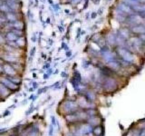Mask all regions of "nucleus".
<instances>
[{"label":"nucleus","mask_w":145,"mask_h":136,"mask_svg":"<svg viewBox=\"0 0 145 136\" xmlns=\"http://www.w3.org/2000/svg\"><path fill=\"white\" fill-rule=\"evenodd\" d=\"M0 84H2L3 85H5L6 88L9 89L11 92H14L19 89V85H16L14 83H12L7 77H0Z\"/></svg>","instance_id":"1"},{"label":"nucleus","mask_w":145,"mask_h":136,"mask_svg":"<svg viewBox=\"0 0 145 136\" xmlns=\"http://www.w3.org/2000/svg\"><path fill=\"white\" fill-rule=\"evenodd\" d=\"M3 71L7 76H15L17 74V72L15 70L14 67L8 63L3 64Z\"/></svg>","instance_id":"2"},{"label":"nucleus","mask_w":145,"mask_h":136,"mask_svg":"<svg viewBox=\"0 0 145 136\" xmlns=\"http://www.w3.org/2000/svg\"><path fill=\"white\" fill-rule=\"evenodd\" d=\"M10 94H11V91L8 88H6L5 85H3L2 84H0V98H6V97H8L10 95Z\"/></svg>","instance_id":"3"},{"label":"nucleus","mask_w":145,"mask_h":136,"mask_svg":"<svg viewBox=\"0 0 145 136\" xmlns=\"http://www.w3.org/2000/svg\"><path fill=\"white\" fill-rule=\"evenodd\" d=\"M6 5L9 6L11 10H17L19 7L17 0H6Z\"/></svg>","instance_id":"4"},{"label":"nucleus","mask_w":145,"mask_h":136,"mask_svg":"<svg viewBox=\"0 0 145 136\" xmlns=\"http://www.w3.org/2000/svg\"><path fill=\"white\" fill-rule=\"evenodd\" d=\"M6 40H7L8 42H16V41L17 40L19 37H18V36H16L15 33L8 32L7 34H6Z\"/></svg>","instance_id":"5"},{"label":"nucleus","mask_w":145,"mask_h":136,"mask_svg":"<svg viewBox=\"0 0 145 136\" xmlns=\"http://www.w3.org/2000/svg\"><path fill=\"white\" fill-rule=\"evenodd\" d=\"M7 78L12 83H14L15 84H16V85H19L22 83V79L20 78L19 76H17V74L15 76H7Z\"/></svg>","instance_id":"6"},{"label":"nucleus","mask_w":145,"mask_h":136,"mask_svg":"<svg viewBox=\"0 0 145 136\" xmlns=\"http://www.w3.org/2000/svg\"><path fill=\"white\" fill-rule=\"evenodd\" d=\"M24 26H25L24 23L19 20H16L12 23V26H14L15 29H18V30H22L23 28H24Z\"/></svg>","instance_id":"7"},{"label":"nucleus","mask_w":145,"mask_h":136,"mask_svg":"<svg viewBox=\"0 0 145 136\" xmlns=\"http://www.w3.org/2000/svg\"><path fill=\"white\" fill-rule=\"evenodd\" d=\"M16 46H17V47L22 48L26 44V38H25V37L21 36V37H19L17 40L16 41Z\"/></svg>","instance_id":"8"},{"label":"nucleus","mask_w":145,"mask_h":136,"mask_svg":"<svg viewBox=\"0 0 145 136\" xmlns=\"http://www.w3.org/2000/svg\"><path fill=\"white\" fill-rule=\"evenodd\" d=\"M119 8L121 9V11L122 12V11H124V12H126L127 14H132V10L131 9V7H130L129 6H126V5H120L119 6Z\"/></svg>","instance_id":"9"},{"label":"nucleus","mask_w":145,"mask_h":136,"mask_svg":"<svg viewBox=\"0 0 145 136\" xmlns=\"http://www.w3.org/2000/svg\"><path fill=\"white\" fill-rule=\"evenodd\" d=\"M6 19L9 20L10 22H15V21L17 20L16 15L14 14V13H7V14H6Z\"/></svg>","instance_id":"10"},{"label":"nucleus","mask_w":145,"mask_h":136,"mask_svg":"<svg viewBox=\"0 0 145 136\" xmlns=\"http://www.w3.org/2000/svg\"><path fill=\"white\" fill-rule=\"evenodd\" d=\"M0 10L2 11V12H4V13H9V10H10V8H9V6L6 5V4H2L1 5V6H0Z\"/></svg>","instance_id":"11"},{"label":"nucleus","mask_w":145,"mask_h":136,"mask_svg":"<svg viewBox=\"0 0 145 136\" xmlns=\"http://www.w3.org/2000/svg\"><path fill=\"white\" fill-rule=\"evenodd\" d=\"M13 33H15V34L16 35V36H18V37H21V36H23V30H18V29H14V30L12 31Z\"/></svg>","instance_id":"12"},{"label":"nucleus","mask_w":145,"mask_h":136,"mask_svg":"<svg viewBox=\"0 0 145 136\" xmlns=\"http://www.w3.org/2000/svg\"><path fill=\"white\" fill-rule=\"evenodd\" d=\"M5 40H4V37L2 36V35L0 34V44H4Z\"/></svg>","instance_id":"13"},{"label":"nucleus","mask_w":145,"mask_h":136,"mask_svg":"<svg viewBox=\"0 0 145 136\" xmlns=\"http://www.w3.org/2000/svg\"><path fill=\"white\" fill-rule=\"evenodd\" d=\"M53 132H54V127L51 125V126H50V131H49V134H50V135H52Z\"/></svg>","instance_id":"14"},{"label":"nucleus","mask_w":145,"mask_h":136,"mask_svg":"<svg viewBox=\"0 0 145 136\" xmlns=\"http://www.w3.org/2000/svg\"><path fill=\"white\" fill-rule=\"evenodd\" d=\"M35 52H36V48H33V49H32V52L30 53V56H33V55H34Z\"/></svg>","instance_id":"15"},{"label":"nucleus","mask_w":145,"mask_h":136,"mask_svg":"<svg viewBox=\"0 0 145 136\" xmlns=\"http://www.w3.org/2000/svg\"><path fill=\"white\" fill-rule=\"evenodd\" d=\"M33 111H34V108H30L29 110H28L27 112H26V115H28V114H29L30 112H32Z\"/></svg>","instance_id":"16"},{"label":"nucleus","mask_w":145,"mask_h":136,"mask_svg":"<svg viewBox=\"0 0 145 136\" xmlns=\"http://www.w3.org/2000/svg\"><path fill=\"white\" fill-rule=\"evenodd\" d=\"M8 114H10V112L9 111H6V112H5V114H4V115H3V117H6V116H7Z\"/></svg>","instance_id":"17"},{"label":"nucleus","mask_w":145,"mask_h":136,"mask_svg":"<svg viewBox=\"0 0 145 136\" xmlns=\"http://www.w3.org/2000/svg\"><path fill=\"white\" fill-rule=\"evenodd\" d=\"M2 73H4V71H3V64H0V74H2Z\"/></svg>","instance_id":"18"},{"label":"nucleus","mask_w":145,"mask_h":136,"mask_svg":"<svg viewBox=\"0 0 145 136\" xmlns=\"http://www.w3.org/2000/svg\"><path fill=\"white\" fill-rule=\"evenodd\" d=\"M4 22H5V20H3V18H2V17H0V26H1V25H2Z\"/></svg>","instance_id":"19"},{"label":"nucleus","mask_w":145,"mask_h":136,"mask_svg":"<svg viewBox=\"0 0 145 136\" xmlns=\"http://www.w3.org/2000/svg\"><path fill=\"white\" fill-rule=\"evenodd\" d=\"M134 1H137V2H145V0H134Z\"/></svg>","instance_id":"20"},{"label":"nucleus","mask_w":145,"mask_h":136,"mask_svg":"<svg viewBox=\"0 0 145 136\" xmlns=\"http://www.w3.org/2000/svg\"><path fill=\"white\" fill-rule=\"evenodd\" d=\"M80 1H81V0H74V3H78V2H80Z\"/></svg>","instance_id":"21"},{"label":"nucleus","mask_w":145,"mask_h":136,"mask_svg":"<svg viewBox=\"0 0 145 136\" xmlns=\"http://www.w3.org/2000/svg\"><path fill=\"white\" fill-rule=\"evenodd\" d=\"M1 5H2V2H1V1H0V6H1Z\"/></svg>","instance_id":"22"},{"label":"nucleus","mask_w":145,"mask_h":136,"mask_svg":"<svg viewBox=\"0 0 145 136\" xmlns=\"http://www.w3.org/2000/svg\"><path fill=\"white\" fill-rule=\"evenodd\" d=\"M0 64H1V59H0Z\"/></svg>","instance_id":"23"}]
</instances>
